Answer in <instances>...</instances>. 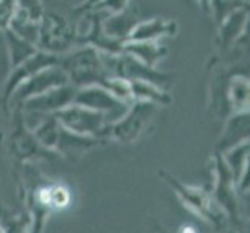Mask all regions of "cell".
<instances>
[{
	"label": "cell",
	"mask_w": 250,
	"mask_h": 233,
	"mask_svg": "<svg viewBox=\"0 0 250 233\" xmlns=\"http://www.w3.org/2000/svg\"><path fill=\"white\" fill-rule=\"evenodd\" d=\"M182 233H196V230L193 227H184L182 229Z\"/></svg>",
	"instance_id": "obj_1"
}]
</instances>
